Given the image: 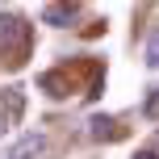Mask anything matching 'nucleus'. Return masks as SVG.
Returning <instances> with one entry per match:
<instances>
[{"label": "nucleus", "instance_id": "obj_5", "mask_svg": "<svg viewBox=\"0 0 159 159\" xmlns=\"http://www.w3.org/2000/svg\"><path fill=\"white\" fill-rule=\"evenodd\" d=\"M147 117H159V88H155L151 101H147Z\"/></svg>", "mask_w": 159, "mask_h": 159}, {"label": "nucleus", "instance_id": "obj_4", "mask_svg": "<svg viewBox=\"0 0 159 159\" xmlns=\"http://www.w3.org/2000/svg\"><path fill=\"white\" fill-rule=\"evenodd\" d=\"M147 63H151V67H159V25H155L151 42H147Z\"/></svg>", "mask_w": 159, "mask_h": 159}, {"label": "nucleus", "instance_id": "obj_6", "mask_svg": "<svg viewBox=\"0 0 159 159\" xmlns=\"http://www.w3.org/2000/svg\"><path fill=\"white\" fill-rule=\"evenodd\" d=\"M134 159H159V151H134Z\"/></svg>", "mask_w": 159, "mask_h": 159}, {"label": "nucleus", "instance_id": "obj_2", "mask_svg": "<svg viewBox=\"0 0 159 159\" xmlns=\"http://www.w3.org/2000/svg\"><path fill=\"white\" fill-rule=\"evenodd\" d=\"M75 13H80L75 0H55V4L42 8V25H71V21H75Z\"/></svg>", "mask_w": 159, "mask_h": 159}, {"label": "nucleus", "instance_id": "obj_3", "mask_svg": "<svg viewBox=\"0 0 159 159\" xmlns=\"http://www.w3.org/2000/svg\"><path fill=\"white\" fill-rule=\"evenodd\" d=\"M113 126H117L113 117H92V138H117L121 130H113Z\"/></svg>", "mask_w": 159, "mask_h": 159}, {"label": "nucleus", "instance_id": "obj_8", "mask_svg": "<svg viewBox=\"0 0 159 159\" xmlns=\"http://www.w3.org/2000/svg\"><path fill=\"white\" fill-rule=\"evenodd\" d=\"M155 151H159V134H155Z\"/></svg>", "mask_w": 159, "mask_h": 159}, {"label": "nucleus", "instance_id": "obj_7", "mask_svg": "<svg viewBox=\"0 0 159 159\" xmlns=\"http://www.w3.org/2000/svg\"><path fill=\"white\" fill-rule=\"evenodd\" d=\"M4 134H8V117L0 113V138H4Z\"/></svg>", "mask_w": 159, "mask_h": 159}, {"label": "nucleus", "instance_id": "obj_1", "mask_svg": "<svg viewBox=\"0 0 159 159\" xmlns=\"http://www.w3.org/2000/svg\"><path fill=\"white\" fill-rule=\"evenodd\" d=\"M30 21L17 13H0V55H8V63H21L25 55H30Z\"/></svg>", "mask_w": 159, "mask_h": 159}]
</instances>
